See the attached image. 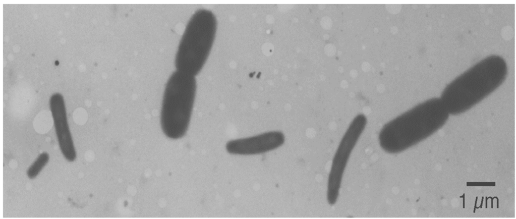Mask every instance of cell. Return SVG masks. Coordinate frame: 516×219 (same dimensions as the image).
Masks as SVG:
<instances>
[{"label": "cell", "mask_w": 516, "mask_h": 219, "mask_svg": "<svg viewBox=\"0 0 516 219\" xmlns=\"http://www.w3.org/2000/svg\"><path fill=\"white\" fill-rule=\"evenodd\" d=\"M49 104L61 151L67 160L73 161L76 158V152L68 123L63 96L59 93L53 94L50 98Z\"/></svg>", "instance_id": "52a82bcc"}, {"label": "cell", "mask_w": 516, "mask_h": 219, "mask_svg": "<svg viewBox=\"0 0 516 219\" xmlns=\"http://www.w3.org/2000/svg\"><path fill=\"white\" fill-rule=\"evenodd\" d=\"M507 65L493 54L481 60L448 84L440 99L448 112L458 114L482 101L505 81Z\"/></svg>", "instance_id": "6da1fadb"}, {"label": "cell", "mask_w": 516, "mask_h": 219, "mask_svg": "<svg viewBox=\"0 0 516 219\" xmlns=\"http://www.w3.org/2000/svg\"><path fill=\"white\" fill-rule=\"evenodd\" d=\"M385 7L387 11L391 14H396L398 13V6L395 5H386Z\"/></svg>", "instance_id": "8fae6325"}, {"label": "cell", "mask_w": 516, "mask_h": 219, "mask_svg": "<svg viewBox=\"0 0 516 219\" xmlns=\"http://www.w3.org/2000/svg\"><path fill=\"white\" fill-rule=\"evenodd\" d=\"M216 28V19L211 11L199 9L193 14L179 42L177 70L194 76L199 73L210 54Z\"/></svg>", "instance_id": "3957f363"}, {"label": "cell", "mask_w": 516, "mask_h": 219, "mask_svg": "<svg viewBox=\"0 0 516 219\" xmlns=\"http://www.w3.org/2000/svg\"><path fill=\"white\" fill-rule=\"evenodd\" d=\"M49 158V154L46 152L40 154L28 168L27 171L28 177L31 179L36 177L48 162Z\"/></svg>", "instance_id": "ba28073f"}, {"label": "cell", "mask_w": 516, "mask_h": 219, "mask_svg": "<svg viewBox=\"0 0 516 219\" xmlns=\"http://www.w3.org/2000/svg\"><path fill=\"white\" fill-rule=\"evenodd\" d=\"M284 136L279 131H271L253 137L233 140L226 144L227 151L233 154H260L275 149L283 144Z\"/></svg>", "instance_id": "8992f818"}, {"label": "cell", "mask_w": 516, "mask_h": 219, "mask_svg": "<svg viewBox=\"0 0 516 219\" xmlns=\"http://www.w3.org/2000/svg\"><path fill=\"white\" fill-rule=\"evenodd\" d=\"M367 124L365 115L360 114L352 121L343 135L332 159L327 181V199L334 205L339 196L343 175L351 154Z\"/></svg>", "instance_id": "5b68a950"}, {"label": "cell", "mask_w": 516, "mask_h": 219, "mask_svg": "<svg viewBox=\"0 0 516 219\" xmlns=\"http://www.w3.org/2000/svg\"><path fill=\"white\" fill-rule=\"evenodd\" d=\"M324 38L325 39H327L329 38V36L328 35L325 34L324 35Z\"/></svg>", "instance_id": "7c38bea8"}, {"label": "cell", "mask_w": 516, "mask_h": 219, "mask_svg": "<svg viewBox=\"0 0 516 219\" xmlns=\"http://www.w3.org/2000/svg\"><path fill=\"white\" fill-rule=\"evenodd\" d=\"M324 51L328 56H332L335 52V47L333 44H328L324 47Z\"/></svg>", "instance_id": "30bf717a"}, {"label": "cell", "mask_w": 516, "mask_h": 219, "mask_svg": "<svg viewBox=\"0 0 516 219\" xmlns=\"http://www.w3.org/2000/svg\"><path fill=\"white\" fill-rule=\"evenodd\" d=\"M195 76L177 70L165 85L161 110L162 130L166 137L177 139L186 133L196 92Z\"/></svg>", "instance_id": "277c9868"}, {"label": "cell", "mask_w": 516, "mask_h": 219, "mask_svg": "<svg viewBox=\"0 0 516 219\" xmlns=\"http://www.w3.org/2000/svg\"><path fill=\"white\" fill-rule=\"evenodd\" d=\"M447 113L440 98L427 99L384 125L379 132V144L389 153L402 151L438 128Z\"/></svg>", "instance_id": "7a4b0ae2"}, {"label": "cell", "mask_w": 516, "mask_h": 219, "mask_svg": "<svg viewBox=\"0 0 516 219\" xmlns=\"http://www.w3.org/2000/svg\"><path fill=\"white\" fill-rule=\"evenodd\" d=\"M321 27L325 30L329 29L332 26L331 19L327 16L323 17L320 21Z\"/></svg>", "instance_id": "9c48e42d"}]
</instances>
